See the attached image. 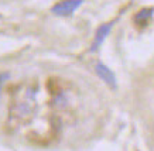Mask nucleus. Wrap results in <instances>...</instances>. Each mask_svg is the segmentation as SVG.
Here are the masks:
<instances>
[{
    "mask_svg": "<svg viewBox=\"0 0 154 151\" xmlns=\"http://www.w3.org/2000/svg\"><path fill=\"white\" fill-rule=\"evenodd\" d=\"M84 2L85 0H61L51 7V13L55 16H61V17L71 16L79 9Z\"/></svg>",
    "mask_w": 154,
    "mask_h": 151,
    "instance_id": "f257e3e1",
    "label": "nucleus"
},
{
    "mask_svg": "<svg viewBox=\"0 0 154 151\" xmlns=\"http://www.w3.org/2000/svg\"><path fill=\"white\" fill-rule=\"evenodd\" d=\"M95 72H96V75H98L109 88H112V89H116L117 88V79H116L115 72L107 65H105L103 62H98V64L95 65Z\"/></svg>",
    "mask_w": 154,
    "mask_h": 151,
    "instance_id": "f03ea898",
    "label": "nucleus"
},
{
    "mask_svg": "<svg viewBox=\"0 0 154 151\" xmlns=\"http://www.w3.org/2000/svg\"><path fill=\"white\" fill-rule=\"evenodd\" d=\"M113 24H115V21H110V23H103V24L99 26L98 30H96V33H95L94 41H92V44H91L89 52H95L103 43H105L106 37L110 34V31H112Z\"/></svg>",
    "mask_w": 154,
    "mask_h": 151,
    "instance_id": "7ed1b4c3",
    "label": "nucleus"
},
{
    "mask_svg": "<svg viewBox=\"0 0 154 151\" xmlns=\"http://www.w3.org/2000/svg\"><path fill=\"white\" fill-rule=\"evenodd\" d=\"M153 13H154V9H151V7L140 10V11L136 13V16H134V23L139 24V26H144V24L151 19Z\"/></svg>",
    "mask_w": 154,
    "mask_h": 151,
    "instance_id": "20e7f679",
    "label": "nucleus"
},
{
    "mask_svg": "<svg viewBox=\"0 0 154 151\" xmlns=\"http://www.w3.org/2000/svg\"><path fill=\"white\" fill-rule=\"evenodd\" d=\"M9 78V74H0V92H2V86H3V82Z\"/></svg>",
    "mask_w": 154,
    "mask_h": 151,
    "instance_id": "39448f33",
    "label": "nucleus"
}]
</instances>
